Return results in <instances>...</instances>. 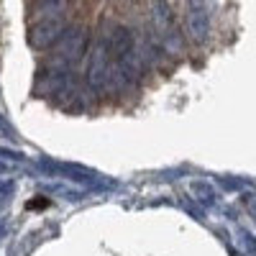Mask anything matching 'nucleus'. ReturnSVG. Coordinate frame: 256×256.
<instances>
[{
    "label": "nucleus",
    "instance_id": "nucleus-9",
    "mask_svg": "<svg viewBox=\"0 0 256 256\" xmlns=\"http://www.w3.org/2000/svg\"><path fill=\"white\" fill-rule=\"evenodd\" d=\"M192 192H200V200L205 202V205H212V202H216V195H212V190L208 187V184H202V182H195V184H192Z\"/></svg>",
    "mask_w": 256,
    "mask_h": 256
},
{
    "label": "nucleus",
    "instance_id": "nucleus-6",
    "mask_svg": "<svg viewBox=\"0 0 256 256\" xmlns=\"http://www.w3.org/2000/svg\"><path fill=\"white\" fill-rule=\"evenodd\" d=\"M152 8H154V10H152L154 28H156L159 36H164V34H169V31L177 28V24H174V10H172V6H169V3H154Z\"/></svg>",
    "mask_w": 256,
    "mask_h": 256
},
{
    "label": "nucleus",
    "instance_id": "nucleus-2",
    "mask_svg": "<svg viewBox=\"0 0 256 256\" xmlns=\"http://www.w3.org/2000/svg\"><path fill=\"white\" fill-rule=\"evenodd\" d=\"M64 28L67 26H64L62 20H41V24L36 20L28 28V44L34 49H52V46L59 44Z\"/></svg>",
    "mask_w": 256,
    "mask_h": 256
},
{
    "label": "nucleus",
    "instance_id": "nucleus-4",
    "mask_svg": "<svg viewBox=\"0 0 256 256\" xmlns=\"http://www.w3.org/2000/svg\"><path fill=\"white\" fill-rule=\"evenodd\" d=\"M134 46H136V36H134L131 28L123 26V24L110 26V31H108V54H110L113 62H120L126 54H131Z\"/></svg>",
    "mask_w": 256,
    "mask_h": 256
},
{
    "label": "nucleus",
    "instance_id": "nucleus-5",
    "mask_svg": "<svg viewBox=\"0 0 256 256\" xmlns=\"http://www.w3.org/2000/svg\"><path fill=\"white\" fill-rule=\"evenodd\" d=\"M118 64L123 67V72H126L128 77L134 80V84H138V82L144 80L146 70H148V62H146V59L141 56V52H138L136 46H134V52H131V54H126V56H123V59H120Z\"/></svg>",
    "mask_w": 256,
    "mask_h": 256
},
{
    "label": "nucleus",
    "instance_id": "nucleus-8",
    "mask_svg": "<svg viewBox=\"0 0 256 256\" xmlns=\"http://www.w3.org/2000/svg\"><path fill=\"white\" fill-rule=\"evenodd\" d=\"M182 46H184V38H182V31H180V28H174V31H169V34L162 36V49H164V54L177 56V54H182Z\"/></svg>",
    "mask_w": 256,
    "mask_h": 256
},
{
    "label": "nucleus",
    "instance_id": "nucleus-1",
    "mask_svg": "<svg viewBox=\"0 0 256 256\" xmlns=\"http://www.w3.org/2000/svg\"><path fill=\"white\" fill-rule=\"evenodd\" d=\"M88 44H90V31L84 24H70L67 28H64L59 44L54 46V59L64 62V64H72L80 62L84 54H88Z\"/></svg>",
    "mask_w": 256,
    "mask_h": 256
},
{
    "label": "nucleus",
    "instance_id": "nucleus-7",
    "mask_svg": "<svg viewBox=\"0 0 256 256\" xmlns=\"http://www.w3.org/2000/svg\"><path fill=\"white\" fill-rule=\"evenodd\" d=\"M36 8L38 10L34 16L38 18V24L41 20H62V16L67 13V3H62V0H44V3H38Z\"/></svg>",
    "mask_w": 256,
    "mask_h": 256
},
{
    "label": "nucleus",
    "instance_id": "nucleus-3",
    "mask_svg": "<svg viewBox=\"0 0 256 256\" xmlns=\"http://www.w3.org/2000/svg\"><path fill=\"white\" fill-rule=\"evenodd\" d=\"M190 8L192 10H187V20H184L187 36H190L192 44L202 46L205 41L210 38V18H208L202 3H190Z\"/></svg>",
    "mask_w": 256,
    "mask_h": 256
}]
</instances>
